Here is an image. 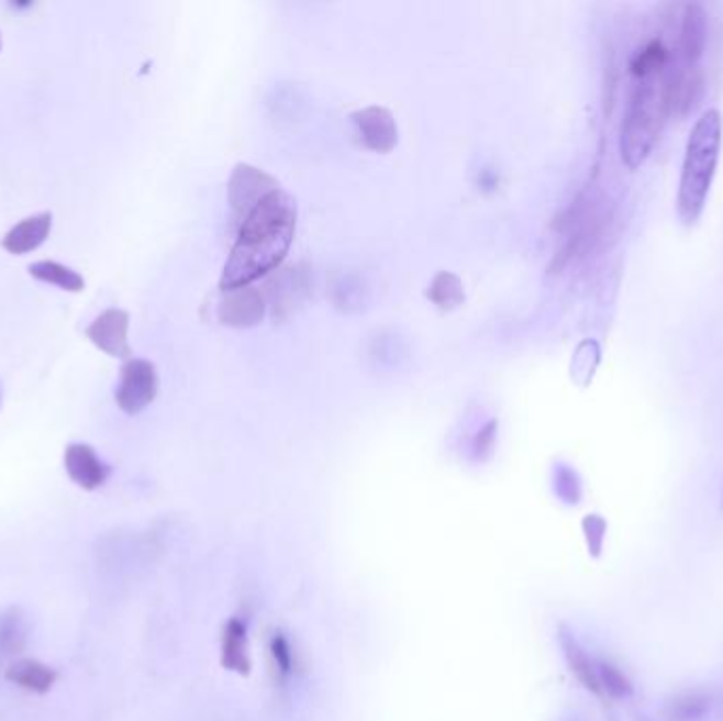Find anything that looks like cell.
I'll list each match as a JSON object with an SVG mask.
<instances>
[{
    "mask_svg": "<svg viewBox=\"0 0 723 721\" xmlns=\"http://www.w3.org/2000/svg\"><path fill=\"white\" fill-rule=\"evenodd\" d=\"M297 203L283 189L267 195L240 226V235L224 263V292L248 288L254 279L274 271L294 242Z\"/></svg>",
    "mask_w": 723,
    "mask_h": 721,
    "instance_id": "cell-1",
    "label": "cell"
},
{
    "mask_svg": "<svg viewBox=\"0 0 723 721\" xmlns=\"http://www.w3.org/2000/svg\"><path fill=\"white\" fill-rule=\"evenodd\" d=\"M631 91L622 121V159L637 167L649 155L672 107V66L663 41H649L631 64Z\"/></svg>",
    "mask_w": 723,
    "mask_h": 721,
    "instance_id": "cell-2",
    "label": "cell"
},
{
    "mask_svg": "<svg viewBox=\"0 0 723 721\" xmlns=\"http://www.w3.org/2000/svg\"><path fill=\"white\" fill-rule=\"evenodd\" d=\"M722 134V112L715 109L702 112L690 132L677 195L679 217L686 222H694L707 203L720 159Z\"/></svg>",
    "mask_w": 723,
    "mask_h": 721,
    "instance_id": "cell-3",
    "label": "cell"
},
{
    "mask_svg": "<svg viewBox=\"0 0 723 721\" xmlns=\"http://www.w3.org/2000/svg\"><path fill=\"white\" fill-rule=\"evenodd\" d=\"M157 389V368L148 360L134 358L121 368V381L114 391V400L123 413L138 415L155 400Z\"/></svg>",
    "mask_w": 723,
    "mask_h": 721,
    "instance_id": "cell-4",
    "label": "cell"
},
{
    "mask_svg": "<svg viewBox=\"0 0 723 721\" xmlns=\"http://www.w3.org/2000/svg\"><path fill=\"white\" fill-rule=\"evenodd\" d=\"M276 189H279L276 178H271L263 169L246 164L235 167L229 180V203L233 208V214L244 222L252 210Z\"/></svg>",
    "mask_w": 723,
    "mask_h": 721,
    "instance_id": "cell-5",
    "label": "cell"
},
{
    "mask_svg": "<svg viewBox=\"0 0 723 721\" xmlns=\"http://www.w3.org/2000/svg\"><path fill=\"white\" fill-rule=\"evenodd\" d=\"M130 315L123 309H107L87 329V336L96 347L112 358H130L132 347L127 341Z\"/></svg>",
    "mask_w": 723,
    "mask_h": 721,
    "instance_id": "cell-6",
    "label": "cell"
},
{
    "mask_svg": "<svg viewBox=\"0 0 723 721\" xmlns=\"http://www.w3.org/2000/svg\"><path fill=\"white\" fill-rule=\"evenodd\" d=\"M64 468L70 480L85 491L100 489L111 476V466L104 459H100V455L89 444L84 443L66 446Z\"/></svg>",
    "mask_w": 723,
    "mask_h": 721,
    "instance_id": "cell-7",
    "label": "cell"
},
{
    "mask_svg": "<svg viewBox=\"0 0 723 721\" xmlns=\"http://www.w3.org/2000/svg\"><path fill=\"white\" fill-rule=\"evenodd\" d=\"M709 36V20L700 4H688L683 9V20L679 30V59L681 70H675L679 77H692L698 59L704 54Z\"/></svg>",
    "mask_w": 723,
    "mask_h": 721,
    "instance_id": "cell-8",
    "label": "cell"
},
{
    "mask_svg": "<svg viewBox=\"0 0 723 721\" xmlns=\"http://www.w3.org/2000/svg\"><path fill=\"white\" fill-rule=\"evenodd\" d=\"M362 144L375 153H390L398 142L396 119L383 107H368L352 114Z\"/></svg>",
    "mask_w": 723,
    "mask_h": 721,
    "instance_id": "cell-9",
    "label": "cell"
},
{
    "mask_svg": "<svg viewBox=\"0 0 723 721\" xmlns=\"http://www.w3.org/2000/svg\"><path fill=\"white\" fill-rule=\"evenodd\" d=\"M30 643V618L24 608L9 606L0 610V668L20 658Z\"/></svg>",
    "mask_w": 723,
    "mask_h": 721,
    "instance_id": "cell-10",
    "label": "cell"
},
{
    "mask_svg": "<svg viewBox=\"0 0 723 721\" xmlns=\"http://www.w3.org/2000/svg\"><path fill=\"white\" fill-rule=\"evenodd\" d=\"M265 315V301L258 290L252 288H237L229 290L223 303L219 307V318L226 326L248 329L263 320Z\"/></svg>",
    "mask_w": 723,
    "mask_h": 721,
    "instance_id": "cell-11",
    "label": "cell"
},
{
    "mask_svg": "<svg viewBox=\"0 0 723 721\" xmlns=\"http://www.w3.org/2000/svg\"><path fill=\"white\" fill-rule=\"evenodd\" d=\"M558 643H560L563 656H565L567 665L571 668V673L576 675V679L585 686L588 692L603 698L597 661L586 652L585 645L578 641V637L565 624L558 626Z\"/></svg>",
    "mask_w": 723,
    "mask_h": 721,
    "instance_id": "cell-12",
    "label": "cell"
},
{
    "mask_svg": "<svg viewBox=\"0 0 723 721\" xmlns=\"http://www.w3.org/2000/svg\"><path fill=\"white\" fill-rule=\"evenodd\" d=\"M221 665L242 677H251V641L248 626L240 618H231L223 629L221 639Z\"/></svg>",
    "mask_w": 723,
    "mask_h": 721,
    "instance_id": "cell-13",
    "label": "cell"
},
{
    "mask_svg": "<svg viewBox=\"0 0 723 721\" xmlns=\"http://www.w3.org/2000/svg\"><path fill=\"white\" fill-rule=\"evenodd\" d=\"M2 675L11 686H18L20 690L30 694H47L57 681L56 668L34 658H20L11 663L2 670Z\"/></svg>",
    "mask_w": 723,
    "mask_h": 721,
    "instance_id": "cell-14",
    "label": "cell"
},
{
    "mask_svg": "<svg viewBox=\"0 0 723 721\" xmlns=\"http://www.w3.org/2000/svg\"><path fill=\"white\" fill-rule=\"evenodd\" d=\"M52 233V214L43 212L18 222L4 237L2 248L11 254H29L36 251Z\"/></svg>",
    "mask_w": 723,
    "mask_h": 721,
    "instance_id": "cell-15",
    "label": "cell"
},
{
    "mask_svg": "<svg viewBox=\"0 0 723 721\" xmlns=\"http://www.w3.org/2000/svg\"><path fill=\"white\" fill-rule=\"evenodd\" d=\"M713 698L711 694L694 690V692L677 694L672 700H668L665 707V720L667 721H704L711 713Z\"/></svg>",
    "mask_w": 723,
    "mask_h": 721,
    "instance_id": "cell-16",
    "label": "cell"
},
{
    "mask_svg": "<svg viewBox=\"0 0 723 721\" xmlns=\"http://www.w3.org/2000/svg\"><path fill=\"white\" fill-rule=\"evenodd\" d=\"M29 271L32 278L41 279L45 284H54L57 288L68 290V292H81L85 288V279L75 269L54 263V260L34 263V265H30Z\"/></svg>",
    "mask_w": 723,
    "mask_h": 721,
    "instance_id": "cell-17",
    "label": "cell"
},
{
    "mask_svg": "<svg viewBox=\"0 0 723 721\" xmlns=\"http://www.w3.org/2000/svg\"><path fill=\"white\" fill-rule=\"evenodd\" d=\"M427 297L443 311H451V309L461 306L464 299H466L464 284L457 276H453L448 271H441L432 281V286L427 290Z\"/></svg>",
    "mask_w": 723,
    "mask_h": 721,
    "instance_id": "cell-18",
    "label": "cell"
},
{
    "mask_svg": "<svg viewBox=\"0 0 723 721\" xmlns=\"http://www.w3.org/2000/svg\"><path fill=\"white\" fill-rule=\"evenodd\" d=\"M597 668H599V681H601L603 698L626 700V698L633 696V692H635L633 681L618 666L605 663V661H597Z\"/></svg>",
    "mask_w": 723,
    "mask_h": 721,
    "instance_id": "cell-19",
    "label": "cell"
},
{
    "mask_svg": "<svg viewBox=\"0 0 723 721\" xmlns=\"http://www.w3.org/2000/svg\"><path fill=\"white\" fill-rule=\"evenodd\" d=\"M269 650H271V658H274V665H276V670H278L279 679L286 681L292 677L294 673V654H292V645L288 637L283 633H274L271 637V643H269Z\"/></svg>",
    "mask_w": 723,
    "mask_h": 721,
    "instance_id": "cell-20",
    "label": "cell"
},
{
    "mask_svg": "<svg viewBox=\"0 0 723 721\" xmlns=\"http://www.w3.org/2000/svg\"><path fill=\"white\" fill-rule=\"evenodd\" d=\"M582 529H585L588 553L592 556L601 555V551H603V542H605V533H608V523H605V519L599 517V514H588L585 521H582Z\"/></svg>",
    "mask_w": 723,
    "mask_h": 721,
    "instance_id": "cell-21",
    "label": "cell"
},
{
    "mask_svg": "<svg viewBox=\"0 0 723 721\" xmlns=\"http://www.w3.org/2000/svg\"><path fill=\"white\" fill-rule=\"evenodd\" d=\"M555 489H557L558 498L567 501V503H578L580 496H582L580 480H578L576 472L569 470V468H558Z\"/></svg>",
    "mask_w": 723,
    "mask_h": 721,
    "instance_id": "cell-22",
    "label": "cell"
},
{
    "mask_svg": "<svg viewBox=\"0 0 723 721\" xmlns=\"http://www.w3.org/2000/svg\"><path fill=\"white\" fill-rule=\"evenodd\" d=\"M496 432H498V423L489 421L487 428H482L476 439H474V457L478 462H485L491 457L493 448H496Z\"/></svg>",
    "mask_w": 723,
    "mask_h": 721,
    "instance_id": "cell-23",
    "label": "cell"
},
{
    "mask_svg": "<svg viewBox=\"0 0 723 721\" xmlns=\"http://www.w3.org/2000/svg\"><path fill=\"white\" fill-rule=\"evenodd\" d=\"M0 402H2V389H0Z\"/></svg>",
    "mask_w": 723,
    "mask_h": 721,
    "instance_id": "cell-24",
    "label": "cell"
},
{
    "mask_svg": "<svg viewBox=\"0 0 723 721\" xmlns=\"http://www.w3.org/2000/svg\"><path fill=\"white\" fill-rule=\"evenodd\" d=\"M0 47H2V38H0Z\"/></svg>",
    "mask_w": 723,
    "mask_h": 721,
    "instance_id": "cell-25",
    "label": "cell"
}]
</instances>
